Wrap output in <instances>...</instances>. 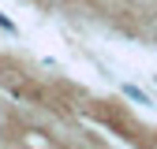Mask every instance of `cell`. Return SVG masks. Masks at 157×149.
I'll return each mask as SVG.
<instances>
[{
    "label": "cell",
    "mask_w": 157,
    "mask_h": 149,
    "mask_svg": "<svg viewBox=\"0 0 157 149\" xmlns=\"http://www.w3.org/2000/svg\"><path fill=\"white\" fill-rule=\"evenodd\" d=\"M124 93H127V97H135V101H139V104H150V101H146V93H139V89H135V86H127Z\"/></svg>",
    "instance_id": "1"
}]
</instances>
